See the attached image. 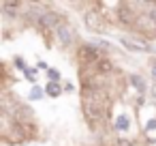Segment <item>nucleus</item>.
Returning <instances> with one entry per match:
<instances>
[{
	"instance_id": "1",
	"label": "nucleus",
	"mask_w": 156,
	"mask_h": 146,
	"mask_svg": "<svg viewBox=\"0 0 156 146\" xmlns=\"http://www.w3.org/2000/svg\"><path fill=\"white\" fill-rule=\"evenodd\" d=\"M107 107H109V97L103 88H81V110L92 129L105 120Z\"/></svg>"
},
{
	"instance_id": "2",
	"label": "nucleus",
	"mask_w": 156,
	"mask_h": 146,
	"mask_svg": "<svg viewBox=\"0 0 156 146\" xmlns=\"http://www.w3.org/2000/svg\"><path fill=\"white\" fill-rule=\"evenodd\" d=\"M77 58H79V62L86 65V67H90V65L96 67V62H98L101 58H105V56H103V52H101L98 47H94V45H90V43H83V45L79 47V52H77Z\"/></svg>"
},
{
	"instance_id": "3",
	"label": "nucleus",
	"mask_w": 156,
	"mask_h": 146,
	"mask_svg": "<svg viewBox=\"0 0 156 146\" xmlns=\"http://www.w3.org/2000/svg\"><path fill=\"white\" fill-rule=\"evenodd\" d=\"M118 22L120 24H124V26H137V20H139V15L135 13V9H133V5H128V2H120V7H118Z\"/></svg>"
},
{
	"instance_id": "4",
	"label": "nucleus",
	"mask_w": 156,
	"mask_h": 146,
	"mask_svg": "<svg viewBox=\"0 0 156 146\" xmlns=\"http://www.w3.org/2000/svg\"><path fill=\"white\" fill-rule=\"evenodd\" d=\"M34 20H37L39 28H43V30H54V32H56V28L60 26L58 15L51 13V11H39V13L34 15Z\"/></svg>"
},
{
	"instance_id": "5",
	"label": "nucleus",
	"mask_w": 156,
	"mask_h": 146,
	"mask_svg": "<svg viewBox=\"0 0 156 146\" xmlns=\"http://www.w3.org/2000/svg\"><path fill=\"white\" fill-rule=\"evenodd\" d=\"M83 22H86V26H88L90 30H94V32H98V30L105 28V17H103V13H96V11L86 13V15H83Z\"/></svg>"
},
{
	"instance_id": "6",
	"label": "nucleus",
	"mask_w": 156,
	"mask_h": 146,
	"mask_svg": "<svg viewBox=\"0 0 156 146\" xmlns=\"http://www.w3.org/2000/svg\"><path fill=\"white\" fill-rule=\"evenodd\" d=\"M56 39H58L62 45H71V43L75 41V30H73L71 26H66V24H60V26L56 28Z\"/></svg>"
},
{
	"instance_id": "7",
	"label": "nucleus",
	"mask_w": 156,
	"mask_h": 146,
	"mask_svg": "<svg viewBox=\"0 0 156 146\" xmlns=\"http://www.w3.org/2000/svg\"><path fill=\"white\" fill-rule=\"evenodd\" d=\"M120 43L122 45H126L130 52H152L150 50V45L145 43V41H141V39H130V37H120Z\"/></svg>"
},
{
	"instance_id": "8",
	"label": "nucleus",
	"mask_w": 156,
	"mask_h": 146,
	"mask_svg": "<svg viewBox=\"0 0 156 146\" xmlns=\"http://www.w3.org/2000/svg\"><path fill=\"white\" fill-rule=\"evenodd\" d=\"M62 90H64V86H60L58 82H49L45 86V95H49V97H60Z\"/></svg>"
},
{
	"instance_id": "9",
	"label": "nucleus",
	"mask_w": 156,
	"mask_h": 146,
	"mask_svg": "<svg viewBox=\"0 0 156 146\" xmlns=\"http://www.w3.org/2000/svg\"><path fill=\"white\" fill-rule=\"evenodd\" d=\"M20 7H22V2H2V11H5L9 17H15L17 11H20Z\"/></svg>"
},
{
	"instance_id": "10",
	"label": "nucleus",
	"mask_w": 156,
	"mask_h": 146,
	"mask_svg": "<svg viewBox=\"0 0 156 146\" xmlns=\"http://www.w3.org/2000/svg\"><path fill=\"white\" fill-rule=\"evenodd\" d=\"M130 84L139 90V95H143V90H145V82H143V77H139V75H130Z\"/></svg>"
},
{
	"instance_id": "11",
	"label": "nucleus",
	"mask_w": 156,
	"mask_h": 146,
	"mask_svg": "<svg viewBox=\"0 0 156 146\" xmlns=\"http://www.w3.org/2000/svg\"><path fill=\"white\" fill-rule=\"evenodd\" d=\"M115 129H118V131H128V118H126V116H118Z\"/></svg>"
},
{
	"instance_id": "12",
	"label": "nucleus",
	"mask_w": 156,
	"mask_h": 146,
	"mask_svg": "<svg viewBox=\"0 0 156 146\" xmlns=\"http://www.w3.org/2000/svg\"><path fill=\"white\" fill-rule=\"evenodd\" d=\"M47 75H49V82H58V80H60V73H58V71H54V69H49V71H47Z\"/></svg>"
},
{
	"instance_id": "13",
	"label": "nucleus",
	"mask_w": 156,
	"mask_h": 146,
	"mask_svg": "<svg viewBox=\"0 0 156 146\" xmlns=\"http://www.w3.org/2000/svg\"><path fill=\"white\" fill-rule=\"evenodd\" d=\"M15 67H17L20 71H28V67H26V62H24L22 58H15Z\"/></svg>"
},
{
	"instance_id": "14",
	"label": "nucleus",
	"mask_w": 156,
	"mask_h": 146,
	"mask_svg": "<svg viewBox=\"0 0 156 146\" xmlns=\"http://www.w3.org/2000/svg\"><path fill=\"white\" fill-rule=\"evenodd\" d=\"M41 97H43V90H41V88H32L30 99H41Z\"/></svg>"
},
{
	"instance_id": "15",
	"label": "nucleus",
	"mask_w": 156,
	"mask_h": 146,
	"mask_svg": "<svg viewBox=\"0 0 156 146\" xmlns=\"http://www.w3.org/2000/svg\"><path fill=\"white\" fill-rule=\"evenodd\" d=\"M26 77H28V80H34V77H37V69H28V71H26Z\"/></svg>"
},
{
	"instance_id": "16",
	"label": "nucleus",
	"mask_w": 156,
	"mask_h": 146,
	"mask_svg": "<svg viewBox=\"0 0 156 146\" xmlns=\"http://www.w3.org/2000/svg\"><path fill=\"white\" fill-rule=\"evenodd\" d=\"M147 15H150V20H152V22L156 24V5H154V7L150 9V13H147Z\"/></svg>"
},
{
	"instance_id": "17",
	"label": "nucleus",
	"mask_w": 156,
	"mask_h": 146,
	"mask_svg": "<svg viewBox=\"0 0 156 146\" xmlns=\"http://www.w3.org/2000/svg\"><path fill=\"white\" fill-rule=\"evenodd\" d=\"M154 127H156V120H150V122H147V131H150V129H154Z\"/></svg>"
},
{
	"instance_id": "18",
	"label": "nucleus",
	"mask_w": 156,
	"mask_h": 146,
	"mask_svg": "<svg viewBox=\"0 0 156 146\" xmlns=\"http://www.w3.org/2000/svg\"><path fill=\"white\" fill-rule=\"evenodd\" d=\"M152 75H154V77H156V65H154V67H152Z\"/></svg>"
}]
</instances>
